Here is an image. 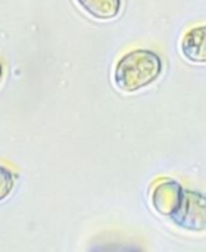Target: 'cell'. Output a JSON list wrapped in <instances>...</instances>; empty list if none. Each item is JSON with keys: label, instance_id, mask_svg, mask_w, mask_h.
Instances as JSON below:
<instances>
[{"label": "cell", "instance_id": "6", "mask_svg": "<svg viewBox=\"0 0 206 252\" xmlns=\"http://www.w3.org/2000/svg\"><path fill=\"white\" fill-rule=\"evenodd\" d=\"M15 183H16V177L13 171L9 167L0 164V202H3L10 196Z\"/></svg>", "mask_w": 206, "mask_h": 252}, {"label": "cell", "instance_id": "3", "mask_svg": "<svg viewBox=\"0 0 206 252\" xmlns=\"http://www.w3.org/2000/svg\"><path fill=\"white\" fill-rule=\"evenodd\" d=\"M184 188L173 179H161L155 183L150 195V202L153 210L164 216L171 217L177 210Z\"/></svg>", "mask_w": 206, "mask_h": 252}, {"label": "cell", "instance_id": "2", "mask_svg": "<svg viewBox=\"0 0 206 252\" xmlns=\"http://www.w3.org/2000/svg\"><path fill=\"white\" fill-rule=\"evenodd\" d=\"M174 224L187 232L206 230V195L193 190H183L180 204L170 217Z\"/></svg>", "mask_w": 206, "mask_h": 252}, {"label": "cell", "instance_id": "7", "mask_svg": "<svg viewBox=\"0 0 206 252\" xmlns=\"http://www.w3.org/2000/svg\"><path fill=\"white\" fill-rule=\"evenodd\" d=\"M1 78H3V65L0 62V81H1Z\"/></svg>", "mask_w": 206, "mask_h": 252}, {"label": "cell", "instance_id": "1", "mask_svg": "<svg viewBox=\"0 0 206 252\" xmlns=\"http://www.w3.org/2000/svg\"><path fill=\"white\" fill-rule=\"evenodd\" d=\"M162 74L161 56L149 49H134L122 55L114 69V83L124 93L140 92Z\"/></svg>", "mask_w": 206, "mask_h": 252}, {"label": "cell", "instance_id": "4", "mask_svg": "<svg viewBox=\"0 0 206 252\" xmlns=\"http://www.w3.org/2000/svg\"><path fill=\"white\" fill-rule=\"evenodd\" d=\"M183 56L193 63H206V25L189 30L181 40Z\"/></svg>", "mask_w": 206, "mask_h": 252}, {"label": "cell", "instance_id": "5", "mask_svg": "<svg viewBox=\"0 0 206 252\" xmlns=\"http://www.w3.org/2000/svg\"><path fill=\"white\" fill-rule=\"evenodd\" d=\"M81 10L97 21H111L121 12V0H75Z\"/></svg>", "mask_w": 206, "mask_h": 252}]
</instances>
